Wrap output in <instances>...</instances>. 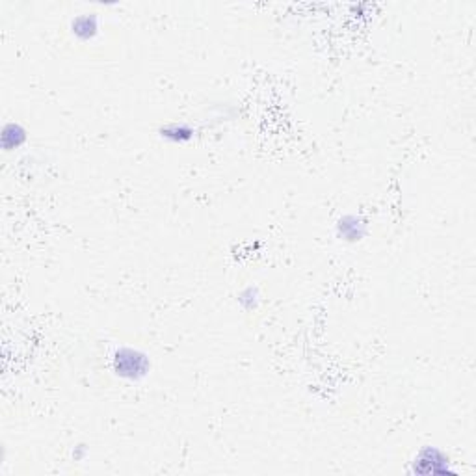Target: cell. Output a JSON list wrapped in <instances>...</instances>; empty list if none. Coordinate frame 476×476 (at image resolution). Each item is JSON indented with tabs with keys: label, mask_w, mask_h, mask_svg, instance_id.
Here are the masks:
<instances>
[{
	"label": "cell",
	"mask_w": 476,
	"mask_h": 476,
	"mask_svg": "<svg viewBox=\"0 0 476 476\" xmlns=\"http://www.w3.org/2000/svg\"><path fill=\"white\" fill-rule=\"evenodd\" d=\"M112 369L116 372V376L129 380V382H138V380L147 376V372L151 369V361L147 354H144L142 350L123 346L113 354Z\"/></svg>",
	"instance_id": "6da1fadb"
},
{
	"label": "cell",
	"mask_w": 476,
	"mask_h": 476,
	"mask_svg": "<svg viewBox=\"0 0 476 476\" xmlns=\"http://www.w3.org/2000/svg\"><path fill=\"white\" fill-rule=\"evenodd\" d=\"M411 473L417 475H451L456 470L451 467V459L437 446H422L415 456Z\"/></svg>",
	"instance_id": "7a4b0ae2"
},
{
	"label": "cell",
	"mask_w": 476,
	"mask_h": 476,
	"mask_svg": "<svg viewBox=\"0 0 476 476\" xmlns=\"http://www.w3.org/2000/svg\"><path fill=\"white\" fill-rule=\"evenodd\" d=\"M367 235V221L356 214H348L337 221V237L345 242H359Z\"/></svg>",
	"instance_id": "3957f363"
},
{
	"label": "cell",
	"mask_w": 476,
	"mask_h": 476,
	"mask_svg": "<svg viewBox=\"0 0 476 476\" xmlns=\"http://www.w3.org/2000/svg\"><path fill=\"white\" fill-rule=\"evenodd\" d=\"M160 138L168 140L171 144H188L190 140L194 138L195 129L188 123H168L158 129Z\"/></svg>",
	"instance_id": "277c9868"
},
{
	"label": "cell",
	"mask_w": 476,
	"mask_h": 476,
	"mask_svg": "<svg viewBox=\"0 0 476 476\" xmlns=\"http://www.w3.org/2000/svg\"><path fill=\"white\" fill-rule=\"evenodd\" d=\"M73 34L80 41H91L99 34V19L95 15H80L73 21Z\"/></svg>",
	"instance_id": "5b68a950"
},
{
	"label": "cell",
	"mask_w": 476,
	"mask_h": 476,
	"mask_svg": "<svg viewBox=\"0 0 476 476\" xmlns=\"http://www.w3.org/2000/svg\"><path fill=\"white\" fill-rule=\"evenodd\" d=\"M26 142V131L19 123H8L2 129V147L6 151L17 149Z\"/></svg>",
	"instance_id": "8992f818"
},
{
	"label": "cell",
	"mask_w": 476,
	"mask_h": 476,
	"mask_svg": "<svg viewBox=\"0 0 476 476\" xmlns=\"http://www.w3.org/2000/svg\"><path fill=\"white\" fill-rule=\"evenodd\" d=\"M238 301L246 311H253L259 305V290L255 287H246L240 294H238Z\"/></svg>",
	"instance_id": "52a82bcc"
},
{
	"label": "cell",
	"mask_w": 476,
	"mask_h": 476,
	"mask_svg": "<svg viewBox=\"0 0 476 476\" xmlns=\"http://www.w3.org/2000/svg\"><path fill=\"white\" fill-rule=\"evenodd\" d=\"M73 456H75V459H82V457L86 456V448L84 446H76V452H73Z\"/></svg>",
	"instance_id": "ba28073f"
}]
</instances>
